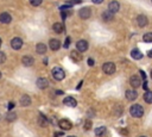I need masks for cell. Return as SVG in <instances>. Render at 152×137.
<instances>
[{
  "mask_svg": "<svg viewBox=\"0 0 152 137\" xmlns=\"http://www.w3.org/2000/svg\"><path fill=\"white\" fill-rule=\"evenodd\" d=\"M56 94H58V95H61V94H63V91H61V90H58V91H56Z\"/></svg>",
  "mask_w": 152,
  "mask_h": 137,
  "instance_id": "obj_38",
  "label": "cell"
},
{
  "mask_svg": "<svg viewBox=\"0 0 152 137\" xmlns=\"http://www.w3.org/2000/svg\"><path fill=\"white\" fill-rule=\"evenodd\" d=\"M144 90H145V91H149V90H147V82L144 84Z\"/></svg>",
  "mask_w": 152,
  "mask_h": 137,
  "instance_id": "obj_40",
  "label": "cell"
},
{
  "mask_svg": "<svg viewBox=\"0 0 152 137\" xmlns=\"http://www.w3.org/2000/svg\"><path fill=\"white\" fill-rule=\"evenodd\" d=\"M69 45H70V38L68 37V38H66V42H64V44H63V47L67 49V48H69Z\"/></svg>",
  "mask_w": 152,
  "mask_h": 137,
  "instance_id": "obj_31",
  "label": "cell"
},
{
  "mask_svg": "<svg viewBox=\"0 0 152 137\" xmlns=\"http://www.w3.org/2000/svg\"><path fill=\"white\" fill-rule=\"evenodd\" d=\"M5 61H6V56H5V54H4L3 51H0V64L4 63Z\"/></svg>",
  "mask_w": 152,
  "mask_h": 137,
  "instance_id": "obj_30",
  "label": "cell"
},
{
  "mask_svg": "<svg viewBox=\"0 0 152 137\" xmlns=\"http://www.w3.org/2000/svg\"><path fill=\"white\" fill-rule=\"evenodd\" d=\"M144 100H145L147 104H152V92L151 91L145 92V94H144Z\"/></svg>",
  "mask_w": 152,
  "mask_h": 137,
  "instance_id": "obj_23",
  "label": "cell"
},
{
  "mask_svg": "<svg viewBox=\"0 0 152 137\" xmlns=\"http://www.w3.org/2000/svg\"><path fill=\"white\" fill-rule=\"evenodd\" d=\"M19 101H20V105H21V106H29L30 104H31V98H30L29 95L25 94V95L21 97Z\"/></svg>",
  "mask_w": 152,
  "mask_h": 137,
  "instance_id": "obj_19",
  "label": "cell"
},
{
  "mask_svg": "<svg viewBox=\"0 0 152 137\" xmlns=\"http://www.w3.org/2000/svg\"><path fill=\"white\" fill-rule=\"evenodd\" d=\"M139 73H140V75H141V78H143V79H145V78H146L145 73H144V72H143V70H140V72H139Z\"/></svg>",
  "mask_w": 152,
  "mask_h": 137,
  "instance_id": "obj_36",
  "label": "cell"
},
{
  "mask_svg": "<svg viewBox=\"0 0 152 137\" xmlns=\"http://www.w3.org/2000/svg\"><path fill=\"white\" fill-rule=\"evenodd\" d=\"M11 47L13 48L14 50H19L20 48L23 47V39L19 37H14L11 41Z\"/></svg>",
  "mask_w": 152,
  "mask_h": 137,
  "instance_id": "obj_7",
  "label": "cell"
},
{
  "mask_svg": "<svg viewBox=\"0 0 152 137\" xmlns=\"http://www.w3.org/2000/svg\"><path fill=\"white\" fill-rule=\"evenodd\" d=\"M131 56H132V59H134V60H140L143 57V54H141V51L139 49H133L131 51Z\"/></svg>",
  "mask_w": 152,
  "mask_h": 137,
  "instance_id": "obj_20",
  "label": "cell"
},
{
  "mask_svg": "<svg viewBox=\"0 0 152 137\" xmlns=\"http://www.w3.org/2000/svg\"><path fill=\"white\" fill-rule=\"evenodd\" d=\"M58 125H60V128L62 129V130H70L71 126H73V124H71L70 120L69 119H66V118L61 119L60 122H58Z\"/></svg>",
  "mask_w": 152,
  "mask_h": 137,
  "instance_id": "obj_5",
  "label": "cell"
},
{
  "mask_svg": "<svg viewBox=\"0 0 152 137\" xmlns=\"http://www.w3.org/2000/svg\"><path fill=\"white\" fill-rule=\"evenodd\" d=\"M0 45H1V39H0Z\"/></svg>",
  "mask_w": 152,
  "mask_h": 137,
  "instance_id": "obj_43",
  "label": "cell"
},
{
  "mask_svg": "<svg viewBox=\"0 0 152 137\" xmlns=\"http://www.w3.org/2000/svg\"><path fill=\"white\" fill-rule=\"evenodd\" d=\"M36 51L38 54H45L46 53V45L44 43H38L36 45Z\"/></svg>",
  "mask_w": 152,
  "mask_h": 137,
  "instance_id": "obj_21",
  "label": "cell"
},
{
  "mask_svg": "<svg viewBox=\"0 0 152 137\" xmlns=\"http://www.w3.org/2000/svg\"><path fill=\"white\" fill-rule=\"evenodd\" d=\"M21 63L25 67H31V66H33L35 60H33L32 56H24V57L21 59Z\"/></svg>",
  "mask_w": 152,
  "mask_h": 137,
  "instance_id": "obj_13",
  "label": "cell"
},
{
  "mask_svg": "<svg viewBox=\"0 0 152 137\" xmlns=\"http://www.w3.org/2000/svg\"><path fill=\"white\" fill-rule=\"evenodd\" d=\"M137 97H138V92L135 90H127L126 91V98L129 100L133 101V100L137 99Z\"/></svg>",
  "mask_w": 152,
  "mask_h": 137,
  "instance_id": "obj_15",
  "label": "cell"
},
{
  "mask_svg": "<svg viewBox=\"0 0 152 137\" xmlns=\"http://www.w3.org/2000/svg\"><path fill=\"white\" fill-rule=\"evenodd\" d=\"M113 16H114V13H112V12H109V11H106V12L102 13V18L105 19L106 22H109V20L113 19Z\"/></svg>",
  "mask_w": 152,
  "mask_h": 137,
  "instance_id": "obj_22",
  "label": "cell"
},
{
  "mask_svg": "<svg viewBox=\"0 0 152 137\" xmlns=\"http://www.w3.org/2000/svg\"><path fill=\"white\" fill-rule=\"evenodd\" d=\"M52 29L56 34H61V32L64 31V25H63L62 23H55L52 25Z\"/></svg>",
  "mask_w": 152,
  "mask_h": 137,
  "instance_id": "obj_18",
  "label": "cell"
},
{
  "mask_svg": "<svg viewBox=\"0 0 152 137\" xmlns=\"http://www.w3.org/2000/svg\"><path fill=\"white\" fill-rule=\"evenodd\" d=\"M39 124H41L42 126H45L48 124V119L42 113H39Z\"/></svg>",
  "mask_w": 152,
  "mask_h": 137,
  "instance_id": "obj_27",
  "label": "cell"
},
{
  "mask_svg": "<svg viewBox=\"0 0 152 137\" xmlns=\"http://www.w3.org/2000/svg\"><path fill=\"white\" fill-rule=\"evenodd\" d=\"M141 137H145V136H141Z\"/></svg>",
  "mask_w": 152,
  "mask_h": 137,
  "instance_id": "obj_45",
  "label": "cell"
},
{
  "mask_svg": "<svg viewBox=\"0 0 152 137\" xmlns=\"http://www.w3.org/2000/svg\"><path fill=\"white\" fill-rule=\"evenodd\" d=\"M92 1H93L94 4H101V3L103 1V0H92Z\"/></svg>",
  "mask_w": 152,
  "mask_h": 137,
  "instance_id": "obj_35",
  "label": "cell"
},
{
  "mask_svg": "<svg viewBox=\"0 0 152 137\" xmlns=\"http://www.w3.org/2000/svg\"><path fill=\"white\" fill-rule=\"evenodd\" d=\"M0 78H1V72H0Z\"/></svg>",
  "mask_w": 152,
  "mask_h": 137,
  "instance_id": "obj_44",
  "label": "cell"
},
{
  "mask_svg": "<svg viewBox=\"0 0 152 137\" xmlns=\"http://www.w3.org/2000/svg\"><path fill=\"white\" fill-rule=\"evenodd\" d=\"M130 85L133 87V88H138L140 85H141V81H140V78L138 75H132L130 78Z\"/></svg>",
  "mask_w": 152,
  "mask_h": 137,
  "instance_id": "obj_9",
  "label": "cell"
},
{
  "mask_svg": "<svg viewBox=\"0 0 152 137\" xmlns=\"http://www.w3.org/2000/svg\"><path fill=\"white\" fill-rule=\"evenodd\" d=\"M143 39H144V42L152 43V32H147V34H145L143 37Z\"/></svg>",
  "mask_w": 152,
  "mask_h": 137,
  "instance_id": "obj_26",
  "label": "cell"
},
{
  "mask_svg": "<svg viewBox=\"0 0 152 137\" xmlns=\"http://www.w3.org/2000/svg\"><path fill=\"white\" fill-rule=\"evenodd\" d=\"M6 119L9 120V122H14V120L17 119V115H15L13 111H9V113L6 115Z\"/></svg>",
  "mask_w": 152,
  "mask_h": 137,
  "instance_id": "obj_24",
  "label": "cell"
},
{
  "mask_svg": "<svg viewBox=\"0 0 152 137\" xmlns=\"http://www.w3.org/2000/svg\"><path fill=\"white\" fill-rule=\"evenodd\" d=\"M76 49L80 53H83V51L88 50V42L84 41V39H80V41L76 43Z\"/></svg>",
  "mask_w": 152,
  "mask_h": 137,
  "instance_id": "obj_6",
  "label": "cell"
},
{
  "mask_svg": "<svg viewBox=\"0 0 152 137\" xmlns=\"http://www.w3.org/2000/svg\"><path fill=\"white\" fill-rule=\"evenodd\" d=\"M70 57H71V60H73L74 62H80L82 60V55L80 54V51H76V50H74V51H71V54H70Z\"/></svg>",
  "mask_w": 152,
  "mask_h": 137,
  "instance_id": "obj_17",
  "label": "cell"
},
{
  "mask_svg": "<svg viewBox=\"0 0 152 137\" xmlns=\"http://www.w3.org/2000/svg\"><path fill=\"white\" fill-rule=\"evenodd\" d=\"M106 131H107V129H106L105 126H100V128H96V129H95V135L100 137L101 135L105 134Z\"/></svg>",
  "mask_w": 152,
  "mask_h": 137,
  "instance_id": "obj_25",
  "label": "cell"
},
{
  "mask_svg": "<svg viewBox=\"0 0 152 137\" xmlns=\"http://www.w3.org/2000/svg\"><path fill=\"white\" fill-rule=\"evenodd\" d=\"M82 0H70V1H68V5H74V4H80Z\"/></svg>",
  "mask_w": 152,
  "mask_h": 137,
  "instance_id": "obj_32",
  "label": "cell"
},
{
  "mask_svg": "<svg viewBox=\"0 0 152 137\" xmlns=\"http://www.w3.org/2000/svg\"><path fill=\"white\" fill-rule=\"evenodd\" d=\"M137 23H138V25H139L140 28H144V26H146V25H147L149 19H147L146 16L140 14V16H138V18H137Z\"/></svg>",
  "mask_w": 152,
  "mask_h": 137,
  "instance_id": "obj_14",
  "label": "cell"
},
{
  "mask_svg": "<svg viewBox=\"0 0 152 137\" xmlns=\"http://www.w3.org/2000/svg\"><path fill=\"white\" fill-rule=\"evenodd\" d=\"M78 16H80V18H82V19H88L92 16V10L89 7H82V9L78 11Z\"/></svg>",
  "mask_w": 152,
  "mask_h": 137,
  "instance_id": "obj_4",
  "label": "cell"
},
{
  "mask_svg": "<svg viewBox=\"0 0 152 137\" xmlns=\"http://www.w3.org/2000/svg\"><path fill=\"white\" fill-rule=\"evenodd\" d=\"M100 137H109V134H108V131H106V132L103 134V135H101Z\"/></svg>",
  "mask_w": 152,
  "mask_h": 137,
  "instance_id": "obj_37",
  "label": "cell"
},
{
  "mask_svg": "<svg viewBox=\"0 0 152 137\" xmlns=\"http://www.w3.org/2000/svg\"><path fill=\"white\" fill-rule=\"evenodd\" d=\"M49 86V80L45 78H38L37 79V87L41 88V90H45V88Z\"/></svg>",
  "mask_w": 152,
  "mask_h": 137,
  "instance_id": "obj_8",
  "label": "cell"
},
{
  "mask_svg": "<svg viewBox=\"0 0 152 137\" xmlns=\"http://www.w3.org/2000/svg\"><path fill=\"white\" fill-rule=\"evenodd\" d=\"M83 129H84L86 131H88V130H90V129H92V122H90L89 119H87L86 122H84V124H83Z\"/></svg>",
  "mask_w": 152,
  "mask_h": 137,
  "instance_id": "obj_28",
  "label": "cell"
},
{
  "mask_svg": "<svg viewBox=\"0 0 152 137\" xmlns=\"http://www.w3.org/2000/svg\"><path fill=\"white\" fill-rule=\"evenodd\" d=\"M102 70H103V73H106L108 75L114 74L115 73V64L113 62H106L102 66Z\"/></svg>",
  "mask_w": 152,
  "mask_h": 137,
  "instance_id": "obj_3",
  "label": "cell"
},
{
  "mask_svg": "<svg viewBox=\"0 0 152 137\" xmlns=\"http://www.w3.org/2000/svg\"><path fill=\"white\" fill-rule=\"evenodd\" d=\"M7 107H9V111H11V110L14 107V103H10V104H9V106H7Z\"/></svg>",
  "mask_w": 152,
  "mask_h": 137,
  "instance_id": "obj_33",
  "label": "cell"
},
{
  "mask_svg": "<svg viewBox=\"0 0 152 137\" xmlns=\"http://www.w3.org/2000/svg\"><path fill=\"white\" fill-rule=\"evenodd\" d=\"M12 20V17L10 16V13H1L0 14V23H3V24H10Z\"/></svg>",
  "mask_w": 152,
  "mask_h": 137,
  "instance_id": "obj_16",
  "label": "cell"
},
{
  "mask_svg": "<svg viewBox=\"0 0 152 137\" xmlns=\"http://www.w3.org/2000/svg\"><path fill=\"white\" fill-rule=\"evenodd\" d=\"M88 64L92 67V66H94V61H93V59H88Z\"/></svg>",
  "mask_w": 152,
  "mask_h": 137,
  "instance_id": "obj_34",
  "label": "cell"
},
{
  "mask_svg": "<svg viewBox=\"0 0 152 137\" xmlns=\"http://www.w3.org/2000/svg\"><path fill=\"white\" fill-rule=\"evenodd\" d=\"M130 113L134 118H140L144 115V109L141 105H139V104H134V105H132L130 107Z\"/></svg>",
  "mask_w": 152,
  "mask_h": 137,
  "instance_id": "obj_1",
  "label": "cell"
},
{
  "mask_svg": "<svg viewBox=\"0 0 152 137\" xmlns=\"http://www.w3.org/2000/svg\"><path fill=\"white\" fill-rule=\"evenodd\" d=\"M120 9V4L118 1H115V0H113V1H110L109 5H108V11L112 12V13H117Z\"/></svg>",
  "mask_w": 152,
  "mask_h": 137,
  "instance_id": "obj_11",
  "label": "cell"
},
{
  "mask_svg": "<svg viewBox=\"0 0 152 137\" xmlns=\"http://www.w3.org/2000/svg\"><path fill=\"white\" fill-rule=\"evenodd\" d=\"M49 47H50L51 50L56 51V50H58L60 48H61V42L58 41V39L52 38V39H50V42H49Z\"/></svg>",
  "mask_w": 152,
  "mask_h": 137,
  "instance_id": "obj_12",
  "label": "cell"
},
{
  "mask_svg": "<svg viewBox=\"0 0 152 137\" xmlns=\"http://www.w3.org/2000/svg\"><path fill=\"white\" fill-rule=\"evenodd\" d=\"M43 0H30V4L32 5V6H39L42 4Z\"/></svg>",
  "mask_w": 152,
  "mask_h": 137,
  "instance_id": "obj_29",
  "label": "cell"
},
{
  "mask_svg": "<svg viewBox=\"0 0 152 137\" xmlns=\"http://www.w3.org/2000/svg\"><path fill=\"white\" fill-rule=\"evenodd\" d=\"M52 76L55 80H57V81H61V80H63L66 78V73H64V70H63L61 67H55L52 68Z\"/></svg>",
  "mask_w": 152,
  "mask_h": 137,
  "instance_id": "obj_2",
  "label": "cell"
},
{
  "mask_svg": "<svg viewBox=\"0 0 152 137\" xmlns=\"http://www.w3.org/2000/svg\"><path fill=\"white\" fill-rule=\"evenodd\" d=\"M151 79H152V70H151Z\"/></svg>",
  "mask_w": 152,
  "mask_h": 137,
  "instance_id": "obj_42",
  "label": "cell"
},
{
  "mask_svg": "<svg viewBox=\"0 0 152 137\" xmlns=\"http://www.w3.org/2000/svg\"><path fill=\"white\" fill-rule=\"evenodd\" d=\"M82 82H83V81H81V82H80V84H78V86H77V90H78V88H80V87H81V86H82Z\"/></svg>",
  "mask_w": 152,
  "mask_h": 137,
  "instance_id": "obj_41",
  "label": "cell"
},
{
  "mask_svg": "<svg viewBox=\"0 0 152 137\" xmlns=\"http://www.w3.org/2000/svg\"><path fill=\"white\" fill-rule=\"evenodd\" d=\"M147 56H149V57H151V59H152V49H151V50L147 53Z\"/></svg>",
  "mask_w": 152,
  "mask_h": 137,
  "instance_id": "obj_39",
  "label": "cell"
},
{
  "mask_svg": "<svg viewBox=\"0 0 152 137\" xmlns=\"http://www.w3.org/2000/svg\"><path fill=\"white\" fill-rule=\"evenodd\" d=\"M63 104L69 107H75L77 105V101L75 98H73V97H67V98H64V100H63Z\"/></svg>",
  "mask_w": 152,
  "mask_h": 137,
  "instance_id": "obj_10",
  "label": "cell"
}]
</instances>
